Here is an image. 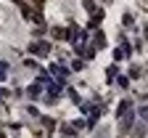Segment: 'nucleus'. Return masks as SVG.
<instances>
[{"label":"nucleus","mask_w":148,"mask_h":138,"mask_svg":"<svg viewBox=\"0 0 148 138\" xmlns=\"http://www.w3.org/2000/svg\"><path fill=\"white\" fill-rule=\"evenodd\" d=\"M50 74L56 77V83H64L66 77H69V69H66V67H61V64H58V67L53 64V67H50Z\"/></svg>","instance_id":"obj_1"},{"label":"nucleus","mask_w":148,"mask_h":138,"mask_svg":"<svg viewBox=\"0 0 148 138\" xmlns=\"http://www.w3.org/2000/svg\"><path fill=\"white\" fill-rule=\"evenodd\" d=\"M32 53H37V56H48V53H50V45H48V43H32Z\"/></svg>","instance_id":"obj_2"},{"label":"nucleus","mask_w":148,"mask_h":138,"mask_svg":"<svg viewBox=\"0 0 148 138\" xmlns=\"http://www.w3.org/2000/svg\"><path fill=\"white\" fill-rule=\"evenodd\" d=\"M132 122H135V114H132V112H124V114H122V130H130V128H132Z\"/></svg>","instance_id":"obj_3"},{"label":"nucleus","mask_w":148,"mask_h":138,"mask_svg":"<svg viewBox=\"0 0 148 138\" xmlns=\"http://www.w3.org/2000/svg\"><path fill=\"white\" fill-rule=\"evenodd\" d=\"M98 117H101V106H98V109H87V125L92 128V125H95V120H98Z\"/></svg>","instance_id":"obj_4"},{"label":"nucleus","mask_w":148,"mask_h":138,"mask_svg":"<svg viewBox=\"0 0 148 138\" xmlns=\"http://www.w3.org/2000/svg\"><path fill=\"white\" fill-rule=\"evenodd\" d=\"M27 96L32 98V101H37V98H40V83H32L29 90H27Z\"/></svg>","instance_id":"obj_5"},{"label":"nucleus","mask_w":148,"mask_h":138,"mask_svg":"<svg viewBox=\"0 0 148 138\" xmlns=\"http://www.w3.org/2000/svg\"><path fill=\"white\" fill-rule=\"evenodd\" d=\"M50 32H53V37H56V40H66V29H64V27H53Z\"/></svg>","instance_id":"obj_6"},{"label":"nucleus","mask_w":148,"mask_h":138,"mask_svg":"<svg viewBox=\"0 0 148 138\" xmlns=\"http://www.w3.org/2000/svg\"><path fill=\"white\" fill-rule=\"evenodd\" d=\"M130 106H132V104H130V101H127V98H124V101H122V104L116 106V117H122L124 112H130Z\"/></svg>","instance_id":"obj_7"},{"label":"nucleus","mask_w":148,"mask_h":138,"mask_svg":"<svg viewBox=\"0 0 148 138\" xmlns=\"http://www.w3.org/2000/svg\"><path fill=\"white\" fill-rule=\"evenodd\" d=\"M92 45H95V48H103V45H106V37H103L101 32H95V37H92Z\"/></svg>","instance_id":"obj_8"},{"label":"nucleus","mask_w":148,"mask_h":138,"mask_svg":"<svg viewBox=\"0 0 148 138\" xmlns=\"http://www.w3.org/2000/svg\"><path fill=\"white\" fill-rule=\"evenodd\" d=\"M5 77H8V64L0 61V80H5Z\"/></svg>","instance_id":"obj_9"},{"label":"nucleus","mask_w":148,"mask_h":138,"mask_svg":"<svg viewBox=\"0 0 148 138\" xmlns=\"http://www.w3.org/2000/svg\"><path fill=\"white\" fill-rule=\"evenodd\" d=\"M8 96H11L8 90H3V88H0V98H8Z\"/></svg>","instance_id":"obj_10"},{"label":"nucleus","mask_w":148,"mask_h":138,"mask_svg":"<svg viewBox=\"0 0 148 138\" xmlns=\"http://www.w3.org/2000/svg\"><path fill=\"white\" fill-rule=\"evenodd\" d=\"M13 3H24V0H13Z\"/></svg>","instance_id":"obj_11"},{"label":"nucleus","mask_w":148,"mask_h":138,"mask_svg":"<svg viewBox=\"0 0 148 138\" xmlns=\"http://www.w3.org/2000/svg\"><path fill=\"white\" fill-rule=\"evenodd\" d=\"M106 3H111V0H106Z\"/></svg>","instance_id":"obj_12"}]
</instances>
